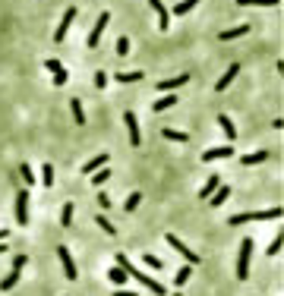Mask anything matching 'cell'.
<instances>
[{"label": "cell", "mask_w": 284, "mask_h": 296, "mask_svg": "<svg viewBox=\"0 0 284 296\" xmlns=\"http://www.w3.org/2000/svg\"><path fill=\"white\" fill-rule=\"evenodd\" d=\"M117 265H120V268L126 271V277H133L136 283H142V287H146L149 293H155V296H164V293H168V290H164V287H161L158 280H152L149 274H142V271H139V268H136L133 262H129L126 255H117Z\"/></svg>", "instance_id": "cell-1"}, {"label": "cell", "mask_w": 284, "mask_h": 296, "mask_svg": "<svg viewBox=\"0 0 284 296\" xmlns=\"http://www.w3.org/2000/svg\"><path fill=\"white\" fill-rule=\"evenodd\" d=\"M281 218V208L275 205V208H265V211H243V215H231L228 218V224H246V221H278Z\"/></svg>", "instance_id": "cell-2"}, {"label": "cell", "mask_w": 284, "mask_h": 296, "mask_svg": "<svg viewBox=\"0 0 284 296\" xmlns=\"http://www.w3.org/2000/svg\"><path fill=\"white\" fill-rule=\"evenodd\" d=\"M250 258H253V240H243L237 249V280L250 277Z\"/></svg>", "instance_id": "cell-3"}, {"label": "cell", "mask_w": 284, "mask_h": 296, "mask_svg": "<svg viewBox=\"0 0 284 296\" xmlns=\"http://www.w3.org/2000/svg\"><path fill=\"white\" fill-rule=\"evenodd\" d=\"M22 268H26V255H16V258H13V271H10L4 280H0V290H4V293L13 290V287H16V280H19V271H22Z\"/></svg>", "instance_id": "cell-4"}, {"label": "cell", "mask_w": 284, "mask_h": 296, "mask_svg": "<svg viewBox=\"0 0 284 296\" xmlns=\"http://www.w3.org/2000/svg\"><path fill=\"white\" fill-rule=\"evenodd\" d=\"M57 258H60V265H63V277L66 280H76L79 271H76V262H73V255H69L66 246H57Z\"/></svg>", "instance_id": "cell-5"}, {"label": "cell", "mask_w": 284, "mask_h": 296, "mask_svg": "<svg viewBox=\"0 0 284 296\" xmlns=\"http://www.w3.org/2000/svg\"><path fill=\"white\" fill-rule=\"evenodd\" d=\"M123 123H126V129H129V145L139 148V145H142V133H139V117H136V111H126V114H123Z\"/></svg>", "instance_id": "cell-6"}, {"label": "cell", "mask_w": 284, "mask_h": 296, "mask_svg": "<svg viewBox=\"0 0 284 296\" xmlns=\"http://www.w3.org/2000/svg\"><path fill=\"white\" fill-rule=\"evenodd\" d=\"M16 224L19 227L29 224V189H19L16 192Z\"/></svg>", "instance_id": "cell-7"}, {"label": "cell", "mask_w": 284, "mask_h": 296, "mask_svg": "<svg viewBox=\"0 0 284 296\" xmlns=\"http://www.w3.org/2000/svg\"><path fill=\"white\" fill-rule=\"evenodd\" d=\"M168 246H171V249H177V252L186 258V265H199V255H196L193 249H186V243H183V240H177L174 233H168Z\"/></svg>", "instance_id": "cell-8"}, {"label": "cell", "mask_w": 284, "mask_h": 296, "mask_svg": "<svg viewBox=\"0 0 284 296\" xmlns=\"http://www.w3.org/2000/svg\"><path fill=\"white\" fill-rule=\"evenodd\" d=\"M108 22H111V13H101V16H98V22H95V29H92V35H89V41H86L89 47H98L104 29H108Z\"/></svg>", "instance_id": "cell-9"}, {"label": "cell", "mask_w": 284, "mask_h": 296, "mask_svg": "<svg viewBox=\"0 0 284 296\" xmlns=\"http://www.w3.org/2000/svg\"><path fill=\"white\" fill-rule=\"evenodd\" d=\"M73 19H76V7H69L66 13H63V19H60V26H57V32H54V41H57V44L66 38V32H69V26H73Z\"/></svg>", "instance_id": "cell-10"}, {"label": "cell", "mask_w": 284, "mask_h": 296, "mask_svg": "<svg viewBox=\"0 0 284 296\" xmlns=\"http://www.w3.org/2000/svg\"><path fill=\"white\" fill-rule=\"evenodd\" d=\"M44 66L54 73V85H66V79H69V73H66V66L60 63V60H44Z\"/></svg>", "instance_id": "cell-11"}, {"label": "cell", "mask_w": 284, "mask_h": 296, "mask_svg": "<svg viewBox=\"0 0 284 296\" xmlns=\"http://www.w3.org/2000/svg\"><path fill=\"white\" fill-rule=\"evenodd\" d=\"M221 158H234V148L231 145H218V148H205L202 151V161H221Z\"/></svg>", "instance_id": "cell-12"}, {"label": "cell", "mask_w": 284, "mask_h": 296, "mask_svg": "<svg viewBox=\"0 0 284 296\" xmlns=\"http://www.w3.org/2000/svg\"><path fill=\"white\" fill-rule=\"evenodd\" d=\"M189 82V73H180V76H171V79H161L158 82V91H174V88H180Z\"/></svg>", "instance_id": "cell-13"}, {"label": "cell", "mask_w": 284, "mask_h": 296, "mask_svg": "<svg viewBox=\"0 0 284 296\" xmlns=\"http://www.w3.org/2000/svg\"><path fill=\"white\" fill-rule=\"evenodd\" d=\"M237 73H240V63H231L228 69H224V76H221V79L215 82V91H224V88H228L231 82L237 79Z\"/></svg>", "instance_id": "cell-14"}, {"label": "cell", "mask_w": 284, "mask_h": 296, "mask_svg": "<svg viewBox=\"0 0 284 296\" xmlns=\"http://www.w3.org/2000/svg\"><path fill=\"white\" fill-rule=\"evenodd\" d=\"M149 4H152V10H155V13H158V29L164 32V29L171 26V13H168V7H164L161 0H149Z\"/></svg>", "instance_id": "cell-15"}, {"label": "cell", "mask_w": 284, "mask_h": 296, "mask_svg": "<svg viewBox=\"0 0 284 296\" xmlns=\"http://www.w3.org/2000/svg\"><path fill=\"white\" fill-rule=\"evenodd\" d=\"M104 164H108V155H95L92 161H86V164H82V173H95L98 167H104Z\"/></svg>", "instance_id": "cell-16"}, {"label": "cell", "mask_w": 284, "mask_h": 296, "mask_svg": "<svg viewBox=\"0 0 284 296\" xmlns=\"http://www.w3.org/2000/svg\"><path fill=\"white\" fill-rule=\"evenodd\" d=\"M262 161H268V151H253V155L240 158V164H246V167H256V164H262Z\"/></svg>", "instance_id": "cell-17"}, {"label": "cell", "mask_w": 284, "mask_h": 296, "mask_svg": "<svg viewBox=\"0 0 284 296\" xmlns=\"http://www.w3.org/2000/svg\"><path fill=\"white\" fill-rule=\"evenodd\" d=\"M108 280L114 283V287H123V283H126V271H123L120 265H114V268L108 271Z\"/></svg>", "instance_id": "cell-18"}, {"label": "cell", "mask_w": 284, "mask_h": 296, "mask_svg": "<svg viewBox=\"0 0 284 296\" xmlns=\"http://www.w3.org/2000/svg\"><path fill=\"white\" fill-rule=\"evenodd\" d=\"M218 126L224 129V136H228V139H237V126L231 123V117H228V114H218Z\"/></svg>", "instance_id": "cell-19"}, {"label": "cell", "mask_w": 284, "mask_h": 296, "mask_svg": "<svg viewBox=\"0 0 284 296\" xmlns=\"http://www.w3.org/2000/svg\"><path fill=\"white\" fill-rule=\"evenodd\" d=\"M161 136L168 139V142H180V145H186V142H189L186 133H180V129H171V126H168V129H161Z\"/></svg>", "instance_id": "cell-20"}, {"label": "cell", "mask_w": 284, "mask_h": 296, "mask_svg": "<svg viewBox=\"0 0 284 296\" xmlns=\"http://www.w3.org/2000/svg\"><path fill=\"white\" fill-rule=\"evenodd\" d=\"M228 199H231V186H218L215 189V192H211V205H224V202H228Z\"/></svg>", "instance_id": "cell-21"}, {"label": "cell", "mask_w": 284, "mask_h": 296, "mask_svg": "<svg viewBox=\"0 0 284 296\" xmlns=\"http://www.w3.org/2000/svg\"><path fill=\"white\" fill-rule=\"evenodd\" d=\"M174 104H177V94H164V98H158L155 104H152V111H155V114H161V111L174 108Z\"/></svg>", "instance_id": "cell-22"}, {"label": "cell", "mask_w": 284, "mask_h": 296, "mask_svg": "<svg viewBox=\"0 0 284 296\" xmlns=\"http://www.w3.org/2000/svg\"><path fill=\"white\" fill-rule=\"evenodd\" d=\"M218 186H221V180H218V173H211V176H208V183H205L202 189H199V199H208V195L215 192Z\"/></svg>", "instance_id": "cell-23"}, {"label": "cell", "mask_w": 284, "mask_h": 296, "mask_svg": "<svg viewBox=\"0 0 284 296\" xmlns=\"http://www.w3.org/2000/svg\"><path fill=\"white\" fill-rule=\"evenodd\" d=\"M246 32H250V26H246V22H243V26H237V29H228V32H221V41H234V38H243Z\"/></svg>", "instance_id": "cell-24"}, {"label": "cell", "mask_w": 284, "mask_h": 296, "mask_svg": "<svg viewBox=\"0 0 284 296\" xmlns=\"http://www.w3.org/2000/svg\"><path fill=\"white\" fill-rule=\"evenodd\" d=\"M69 111H73V120H76V126H86V111H82L79 98H73V101H69Z\"/></svg>", "instance_id": "cell-25"}, {"label": "cell", "mask_w": 284, "mask_h": 296, "mask_svg": "<svg viewBox=\"0 0 284 296\" xmlns=\"http://www.w3.org/2000/svg\"><path fill=\"white\" fill-rule=\"evenodd\" d=\"M199 4H202V0H180V4L174 7V16H186L189 10H196Z\"/></svg>", "instance_id": "cell-26"}, {"label": "cell", "mask_w": 284, "mask_h": 296, "mask_svg": "<svg viewBox=\"0 0 284 296\" xmlns=\"http://www.w3.org/2000/svg\"><path fill=\"white\" fill-rule=\"evenodd\" d=\"M108 180H111V167H108V164L92 173V183H95V186H101V183H108Z\"/></svg>", "instance_id": "cell-27"}, {"label": "cell", "mask_w": 284, "mask_h": 296, "mask_svg": "<svg viewBox=\"0 0 284 296\" xmlns=\"http://www.w3.org/2000/svg\"><path fill=\"white\" fill-rule=\"evenodd\" d=\"M281 0H237V7H278Z\"/></svg>", "instance_id": "cell-28"}, {"label": "cell", "mask_w": 284, "mask_h": 296, "mask_svg": "<svg viewBox=\"0 0 284 296\" xmlns=\"http://www.w3.org/2000/svg\"><path fill=\"white\" fill-rule=\"evenodd\" d=\"M114 79L123 82V85H129V82H142V73H139V69H133V73H117Z\"/></svg>", "instance_id": "cell-29"}, {"label": "cell", "mask_w": 284, "mask_h": 296, "mask_svg": "<svg viewBox=\"0 0 284 296\" xmlns=\"http://www.w3.org/2000/svg\"><path fill=\"white\" fill-rule=\"evenodd\" d=\"M189 274H193V265H183V268L174 274V283H177V287H183V283L189 280Z\"/></svg>", "instance_id": "cell-30"}, {"label": "cell", "mask_w": 284, "mask_h": 296, "mask_svg": "<svg viewBox=\"0 0 284 296\" xmlns=\"http://www.w3.org/2000/svg\"><path fill=\"white\" fill-rule=\"evenodd\" d=\"M69 224H73V202H66L60 211V227H69Z\"/></svg>", "instance_id": "cell-31"}, {"label": "cell", "mask_w": 284, "mask_h": 296, "mask_svg": "<svg viewBox=\"0 0 284 296\" xmlns=\"http://www.w3.org/2000/svg\"><path fill=\"white\" fill-rule=\"evenodd\" d=\"M41 183L54 186V167H51V164H41Z\"/></svg>", "instance_id": "cell-32"}, {"label": "cell", "mask_w": 284, "mask_h": 296, "mask_svg": "<svg viewBox=\"0 0 284 296\" xmlns=\"http://www.w3.org/2000/svg\"><path fill=\"white\" fill-rule=\"evenodd\" d=\"M95 224H98V227H101V230H104V233H111V236H114V233H117V230H114V224H111V221H108V218H104V215H98V218H95Z\"/></svg>", "instance_id": "cell-33"}, {"label": "cell", "mask_w": 284, "mask_h": 296, "mask_svg": "<svg viewBox=\"0 0 284 296\" xmlns=\"http://www.w3.org/2000/svg\"><path fill=\"white\" fill-rule=\"evenodd\" d=\"M114 47H117V54H120V57H126V54H129V38H126V35H120Z\"/></svg>", "instance_id": "cell-34"}, {"label": "cell", "mask_w": 284, "mask_h": 296, "mask_svg": "<svg viewBox=\"0 0 284 296\" xmlns=\"http://www.w3.org/2000/svg\"><path fill=\"white\" fill-rule=\"evenodd\" d=\"M19 173H22V180H26L29 186L35 183V173H32V167H29V164H19Z\"/></svg>", "instance_id": "cell-35"}, {"label": "cell", "mask_w": 284, "mask_h": 296, "mask_svg": "<svg viewBox=\"0 0 284 296\" xmlns=\"http://www.w3.org/2000/svg\"><path fill=\"white\" fill-rule=\"evenodd\" d=\"M146 265H149L152 271H161V268H164V262H161L158 255H146Z\"/></svg>", "instance_id": "cell-36"}, {"label": "cell", "mask_w": 284, "mask_h": 296, "mask_svg": "<svg viewBox=\"0 0 284 296\" xmlns=\"http://www.w3.org/2000/svg\"><path fill=\"white\" fill-rule=\"evenodd\" d=\"M139 202H142V195H139V192H133V195L126 199V211H136V208H139Z\"/></svg>", "instance_id": "cell-37"}, {"label": "cell", "mask_w": 284, "mask_h": 296, "mask_svg": "<svg viewBox=\"0 0 284 296\" xmlns=\"http://www.w3.org/2000/svg\"><path fill=\"white\" fill-rule=\"evenodd\" d=\"M95 85H98V88L108 85V73H104V69H98V73H95Z\"/></svg>", "instance_id": "cell-38"}, {"label": "cell", "mask_w": 284, "mask_h": 296, "mask_svg": "<svg viewBox=\"0 0 284 296\" xmlns=\"http://www.w3.org/2000/svg\"><path fill=\"white\" fill-rule=\"evenodd\" d=\"M265 252H268V255H278V252H281V236H275V240H271V246H268Z\"/></svg>", "instance_id": "cell-39"}, {"label": "cell", "mask_w": 284, "mask_h": 296, "mask_svg": "<svg viewBox=\"0 0 284 296\" xmlns=\"http://www.w3.org/2000/svg\"><path fill=\"white\" fill-rule=\"evenodd\" d=\"M98 205L108 211V208H111V195H104V192H101V195H98Z\"/></svg>", "instance_id": "cell-40"}, {"label": "cell", "mask_w": 284, "mask_h": 296, "mask_svg": "<svg viewBox=\"0 0 284 296\" xmlns=\"http://www.w3.org/2000/svg\"><path fill=\"white\" fill-rule=\"evenodd\" d=\"M111 296H139V293H129V290H123V287H117Z\"/></svg>", "instance_id": "cell-41"}, {"label": "cell", "mask_w": 284, "mask_h": 296, "mask_svg": "<svg viewBox=\"0 0 284 296\" xmlns=\"http://www.w3.org/2000/svg\"><path fill=\"white\" fill-rule=\"evenodd\" d=\"M7 249H10V246H7V243H4V240H0V252H7Z\"/></svg>", "instance_id": "cell-42"}, {"label": "cell", "mask_w": 284, "mask_h": 296, "mask_svg": "<svg viewBox=\"0 0 284 296\" xmlns=\"http://www.w3.org/2000/svg\"><path fill=\"white\" fill-rule=\"evenodd\" d=\"M4 236H7V230H0V240H4Z\"/></svg>", "instance_id": "cell-43"}, {"label": "cell", "mask_w": 284, "mask_h": 296, "mask_svg": "<svg viewBox=\"0 0 284 296\" xmlns=\"http://www.w3.org/2000/svg\"><path fill=\"white\" fill-rule=\"evenodd\" d=\"M174 296H180V293H174Z\"/></svg>", "instance_id": "cell-44"}]
</instances>
